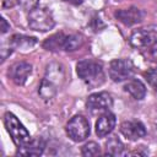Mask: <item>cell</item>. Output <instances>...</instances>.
I'll return each mask as SVG.
<instances>
[{
    "label": "cell",
    "mask_w": 157,
    "mask_h": 157,
    "mask_svg": "<svg viewBox=\"0 0 157 157\" xmlns=\"http://www.w3.org/2000/svg\"><path fill=\"white\" fill-rule=\"evenodd\" d=\"M65 39H66V34L63 32L55 33L52 37L47 38L43 42V48L50 52H58V50H64V45H65Z\"/></svg>",
    "instance_id": "cell-15"
},
{
    "label": "cell",
    "mask_w": 157,
    "mask_h": 157,
    "mask_svg": "<svg viewBox=\"0 0 157 157\" xmlns=\"http://www.w3.org/2000/svg\"><path fill=\"white\" fill-rule=\"evenodd\" d=\"M83 44V37L78 33H72V34H66L65 39V45L64 50L66 52H74L78 48H81Z\"/></svg>",
    "instance_id": "cell-17"
},
{
    "label": "cell",
    "mask_w": 157,
    "mask_h": 157,
    "mask_svg": "<svg viewBox=\"0 0 157 157\" xmlns=\"http://www.w3.org/2000/svg\"><path fill=\"white\" fill-rule=\"evenodd\" d=\"M36 43H37V39L34 37H28L23 34H13L11 39L9 40V45L12 48V50L13 49H21V50L31 49Z\"/></svg>",
    "instance_id": "cell-13"
},
{
    "label": "cell",
    "mask_w": 157,
    "mask_h": 157,
    "mask_svg": "<svg viewBox=\"0 0 157 157\" xmlns=\"http://www.w3.org/2000/svg\"><path fill=\"white\" fill-rule=\"evenodd\" d=\"M105 153L109 155V156L124 155V145H123V142L117 136H113V137L108 139V141L105 142Z\"/></svg>",
    "instance_id": "cell-16"
},
{
    "label": "cell",
    "mask_w": 157,
    "mask_h": 157,
    "mask_svg": "<svg viewBox=\"0 0 157 157\" xmlns=\"http://www.w3.org/2000/svg\"><path fill=\"white\" fill-rule=\"evenodd\" d=\"M101 153V148H99V145L91 141V142H87L86 145L82 146L81 148V155L82 156H97Z\"/></svg>",
    "instance_id": "cell-19"
},
{
    "label": "cell",
    "mask_w": 157,
    "mask_h": 157,
    "mask_svg": "<svg viewBox=\"0 0 157 157\" xmlns=\"http://www.w3.org/2000/svg\"><path fill=\"white\" fill-rule=\"evenodd\" d=\"M4 124L16 146H18V147L25 146L26 144H28L32 140L27 129L23 126V124L17 119V117L15 114H12L10 112L5 113Z\"/></svg>",
    "instance_id": "cell-2"
},
{
    "label": "cell",
    "mask_w": 157,
    "mask_h": 157,
    "mask_svg": "<svg viewBox=\"0 0 157 157\" xmlns=\"http://www.w3.org/2000/svg\"><path fill=\"white\" fill-rule=\"evenodd\" d=\"M20 5L22 6L23 10H27V11H31L32 9H34L38 4V0H18Z\"/></svg>",
    "instance_id": "cell-21"
},
{
    "label": "cell",
    "mask_w": 157,
    "mask_h": 157,
    "mask_svg": "<svg viewBox=\"0 0 157 157\" xmlns=\"http://www.w3.org/2000/svg\"><path fill=\"white\" fill-rule=\"evenodd\" d=\"M65 130L72 141L81 142L90 135V124L83 115H75L69 120Z\"/></svg>",
    "instance_id": "cell-4"
},
{
    "label": "cell",
    "mask_w": 157,
    "mask_h": 157,
    "mask_svg": "<svg viewBox=\"0 0 157 157\" xmlns=\"http://www.w3.org/2000/svg\"><path fill=\"white\" fill-rule=\"evenodd\" d=\"M120 132L129 140L135 141L146 135L145 125L139 120H126L120 125Z\"/></svg>",
    "instance_id": "cell-8"
},
{
    "label": "cell",
    "mask_w": 157,
    "mask_h": 157,
    "mask_svg": "<svg viewBox=\"0 0 157 157\" xmlns=\"http://www.w3.org/2000/svg\"><path fill=\"white\" fill-rule=\"evenodd\" d=\"M0 23H1V27H0V32H1V34H4V33H6V32L10 29V25L6 22V20H5L4 17L1 18Z\"/></svg>",
    "instance_id": "cell-22"
},
{
    "label": "cell",
    "mask_w": 157,
    "mask_h": 157,
    "mask_svg": "<svg viewBox=\"0 0 157 157\" xmlns=\"http://www.w3.org/2000/svg\"><path fill=\"white\" fill-rule=\"evenodd\" d=\"M64 1H66V2H69V4H72V5H80V4H82L85 0H64Z\"/></svg>",
    "instance_id": "cell-24"
},
{
    "label": "cell",
    "mask_w": 157,
    "mask_h": 157,
    "mask_svg": "<svg viewBox=\"0 0 157 157\" xmlns=\"http://www.w3.org/2000/svg\"><path fill=\"white\" fill-rule=\"evenodd\" d=\"M55 22L49 9L36 6L28 13V26L33 31L47 32L54 27Z\"/></svg>",
    "instance_id": "cell-3"
},
{
    "label": "cell",
    "mask_w": 157,
    "mask_h": 157,
    "mask_svg": "<svg viewBox=\"0 0 157 157\" xmlns=\"http://www.w3.org/2000/svg\"><path fill=\"white\" fill-rule=\"evenodd\" d=\"M115 115L109 112H104V114H102L96 121V134L98 137H104L110 134L115 126Z\"/></svg>",
    "instance_id": "cell-10"
},
{
    "label": "cell",
    "mask_w": 157,
    "mask_h": 157,
    "mask_svg": "<svg viewBox=\"0 0 157 157\" xmlns=\"http://www.w3.org/2000/svg\"><path fill=\"white\" fill-rule=\"evenodd\" d=\"M115 17L118 18V21H120L125 26H132V25L141 22L142 13L137 7H129V9L117 10Z\"/></svg>",
    "instance_id": "cell-11"
},
{
    "label": "cell",
    "mask_w": 157,
    "mask_h": 157,
    "mask_svg": "<svg viewBox=\"0 0 157 157\" xmlns=\"http://www.w3.org/2000/svg\"><path fill=\"white\" fill-rule=\"evenodd\" d=\"M78 77L91 88L101 86L105 80L103 64L94 59H83L76 65Z\"/></svg>",
    "instance_id": "cell-1"
},
{
    "label": "cell",
    "mask_w": 157,
    "mask_h": 157,
    "mask_svg": "<svg viewBox=\"0 0 157 157\" xmlns=\"http://www.w3.org/2000/svg\"><path fill=\"white\" fill-rule=\"evenodd\" d=\"M112 105H113V98L108 92H104V91L88 96L86 102L87 109L93 114L108 112L112 108Z\"/></svg>",
    "instance_id": "cell-6"
},
{
    "label": "cell",
    "mask_w": 157,
    "mask_h": 157,
    "mask_svg": "<svg viewBox=\"0 0 157 157\" xmlns=\"http://www.w3.org/2000/svg\"><path fill=\"white\" fill-rule=\"evenodd\" d=\"M155 40V32L147 28H139L135 29L130 37H129V43L137 49H145L148 47L152 42Z\"/></svg>",
    "instance_id": "cell-9"
},
{
    "label": "cell",
    "mask_w": 157,
    "mask_h": 157,
    "mask_svg": "<svg viewBox=\"0 0 157 157\" xmlns=\"http://www.w3.org/2000/svg\"><path fill=\"white\" fill-rule=\"evenodd\" d=\"M142 54L146 58V60L152 61V63H157V39H155L148 47H146L144 49Z\"/></svg>",
    "instance_id": "cell-18"
},
{
    "label": "cell",
    "mask_w": 157,
    "mask_h": 157,
    "mask_svg": "<svg viewBox=\"0 0 157 157\" xmlns=\"http://www.w3.org/2000/svg\"><path fill=\"white\" fill-rule=\"evenodd\" d=\"M31 72H32L31 64L26 61H17L9 67L7 75L16 85H25Z\"/></svg>",
    "instance_id": "cell-7"
},
{
    "label": "cell",
    "mask_w": 157,
    "mask_h": 157,
    "mask_svg": "<svg viewBox=\"0 0 157 157\" xmlns=\"http://www.w3.org/2000/svg\"><path fill=\"white\" fill-rule=\"evenodd\" d=\"M124 90L135 99H142L146 96V87L137 78H130L124 85Z\"/></svg>",
    "instance_id": "cell-14"
},
{
    "label": "cell",
    "mask_w": 157,
    "mask_h": 157,
    "mask_svg": "<svg viewBox=\"0 0 157 157\" xmlns=\"http://www.w3.org/2000/svg\"><path fill=\"white\" fill-rule=\"evenodd\" d=\"M1 1H2V7L4 9L12 7V6H15L18 2V0H1Z\"/></svg>",
    "instance_id": "cell-23"
},
{
    "label": "cell",
    "mask_w": 157,
    "mask_h": 157,
    "mask_svg": "<svg viewBox=\"0 0 157 157\" xmlns=\"http://www.w3.org/2000/svg\"><path fill=\"white\" fill-rule=\"evenodd\" d=\"M135 71L134 64L130 59H114L109 64L108 74L114 82H121L132 76Z\"/></svg>",
    "instance_id": "cell-5"
},
{
    "label": "cell",
    "mask_w": 157,
    "mask_h": 157,
    "mask_svg": "<svg viewBox=\"0 0 157 157\" xmlns=\"http://www.w3.org/2000/svg\"><path fill=\"white\" fill-rule=\"evenodd\" d=\"M145 78L148 82V85L157 91V69H150L145 72Z\"/></svg>",
    "instance_id": "cell-20"
},
{
    "label": "cell",
    "mask_w": 157,
    "mask_h": 157,
    "mask_svg": "<svg viewBox=\"0 0 157 157\" xmlns=\"http://www.w3.org/2000/svg\"><path fill=\"white\" fill-rule=\"evenodd\" d=\"M44 148H45V142L43 141V139L38 137L36 140H31L25 146L18 147L16 155H20V156H40L43 153Z\"/></svg>",
    "instance_id": "cell-12"
}]
</instances>
